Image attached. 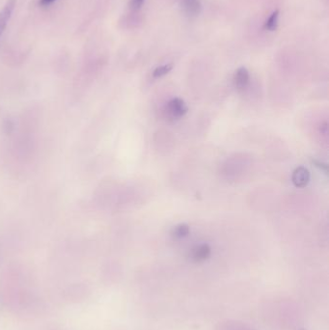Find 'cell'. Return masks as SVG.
I'll use <instances>...</instances> for the list:
<instances>
[{
  "mask_svg": "<svg viewBox=\"0 0 329 330\" xmlns=\"http://www.w3.org/2000/svg\"><path fill=\"white\" fill-rule=\"evenodd\" d=\"M143 2L144 0H131V5L134 9H139L142 6Z\"/></svg>",
  "mask_w": 329,
  "mask_h": 330,
  "instance_id": "cell-11",
  "label": "cell"
},
{
  "mask_svg": "<svg viewBox=\"0 0 329 330\" xmlns=\"http://www.w3.org/2000/svg\"><path fill=\"white\" fill-rule=\"evenodd\" d=\"M189 233H190V227L185 223H181L173 227L171 231V235L175 238H185L189 235Z\"/></svg>",
  "mask_w": 329,
  "mask_h": 330,
  "instance_id": "cell-7",
  "label": "cell"
},
{
  "mask_svg": "<svg viewBox=\"0 0 329 330\" xmlns=\"http://www.w3.org/2000/svg\"><path fill=\"white\" fill-rule=\"evenodd\" d=\"M173 69V65L172 64H165L163 66H160L158 68L155 69V71L153 72V77L154 78H160L166 75L167 73H170Z\"/></svg>",
  "mask_w": 329,
  "mask_h": 330,
  "instance_id": "cell-9",
  "label": "cell"
},
{
  "mask_svg": "<svg viewBox=\"0 0 329 330\" xmlns=\"http://www.w3.org/2000/svg\"><path fill=\"white\" fill-rule=\"evenodd\" d=\"M312 163H313V165H315L316 167H318L324 173H326V174L329 173V166H328V165H326V164H324L322 162H319L317 160H312Z\"/></svg>",
  "mask_w": 329,
  "mask_h": 330,
  "instance_id": "cell-10",
  "label": "cell"
},
{
  "mask_svg": "<svg viewBox=\"0 0 329 330\" xmlns=\"http://www.w3.org/2000/svg\"><path fill=\"white\" fill-rule=\"evenodd\" d=\"M278 18H279V11H274L270 16V18L266 20L265 29L269 31H275L278 26Z\"/></svg>",
  "mask_w": 329,
  "mask_h": 330,
  "instance_id": "cell-8",
  "label": "cell"
},
{
  "mask_svg": "<svg viewBox=\"0 0 329 330\" xmlns=\"http://www.w3.org/2000/svg\"><path fill=\"white\" fill-rule=\"evenodd\" d=\"M211 253H212L211 246L208 243H202L197 245L192 250L191 256L195 262H203L211 256Z\"/></svg>",
  "mask_w": 329,
  "mask_h": 330,
  "instance_id": "cell-5",
  "label": "cell"
},
{
  "mask_svg": "<svg viewBox=\"0 0 329 330\" xmlns=\"http://www.w3.org/2000/svg\"><path fill=\"white\" fill-rule=\"evenodd\" d=\"M188 111V108L184 101L180 98H174L170 100L165 106L166 116L172 120H178L183 117Z\"/></svg>",
  "mask_w": 329,
  "mask_h": 330,
  "instance_id": "cell-1",
  "label": "cell"
},
{
  "mask_svg": "<svg viewBox=\"0 0 329 330\" xmlns=\"http://www.w3.org/2000/svg\"><path fill=\"white\" fill-rule=\"evenodd\" d=\"M249 72L245 67H240L234 74V85L238 90H244L249 83Z\"/></svg>",
  "mask_w": 329,
  "mask_h": 330,
  "instance_id": "cell-4",
  "label": "cell"
},
{
  "mask_svg": "<svg viewBox=\"0 0 329 330\" xmlns=\"http://www.w3.org/2000/svg\"><path fill=\"white\" fill-rule=\"evenodd\" d=\"M17 5V0H7L5 5L0 10V37L3 34L14 10Z\"/></svg>",
  "mask_w": 329,
  "mask_h": 330,
  "instance_id": "cell-2",
  "label": "cell"
},
{
  "mask_svg": "<svg viewBox=\"0 0 329 330\" xmlns=\"http://www.w3.org/2000/svg\"><path fill=\"white\" fill-rule=\"evenodd\" d=\"M184 12L189 17H196L201 12L202 6L200 0H182Z\"/></svg>",
  "mask_w": 329,
  "mask_h": 330,
  "instance_id": "cell-6",
  "label": "cell"
},
{
  "mask_svg": "<svg viewBox=\"0 0 329 330\" xmlns=\"http://www.w3.org/2000/svg\"><path fill=\"white\" fill-rule=\"evenodd\" d=\"M55 1V0H41L40 4H41L42 6H48V5L52 4V3H54Z\"/></svg>",
  "mask_w": 329,
  "mask_h": 330,
  "instance_id": "cell-12",
  "label": "cell"
},
{
  "mask_svg": "<svg viewBox=\"0 0 329 330\" xmlns=\"http://www.w3.org/2000/svg\"><path fill=\"white\" fill-rule=\"evenodd\" d=\"M292 181L294 186L298 188H303L308 185L310 182V172L307 168L299 166L294 169L292 175Z\"/></svg>",
  "mask_w": 329,
  "mask_h": 330,
  "instance_id": "cell-3",
  "label": "cell"
}]
</instances>
